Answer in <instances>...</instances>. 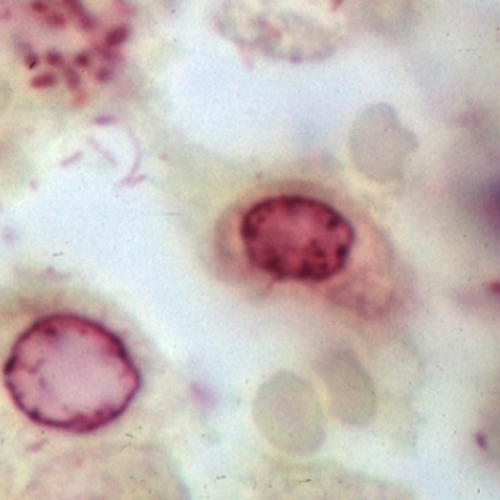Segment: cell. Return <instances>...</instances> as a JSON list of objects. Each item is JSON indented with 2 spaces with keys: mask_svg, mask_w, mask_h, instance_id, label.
Instances as JSON below:
<instances>
[{
  "mask_svg": "<svg viewBox=\"0 0 500 500\" xmlns=\"http://www.w3.org/2000/svg\"><path fill=\"white\" fill-rule=\"evenodd\" d=\"M15 405L34 423L91 433L128 409L141 374L123 342L100 323L46 315L15 342L3 370Z\"/></svg>",
  "mask_w": 500,
  "mask_h": 500,
  "instance_id": "obj_1",
  "label": "cell"
},
{
  "mask_svg": "<svg viewBox=\"0 0 500 500\" xmlns=\"http://www.w3.org/2000/svg\"><path fill=\"white\" fill-rule=\"evenodd\" d=\"M241 241L246 260L283 282L321 283L339 275L355 245L352 223L333 206L304 195H275L245 213Z\"/></svg>",
  "mask_w": 500,
  "mask_h": 500,
  "instance_id": "obj_2",
  "label": "cell"
},
{
  "mask_svg": "<svg viewBox=\"0 0 500 500\" xmlns=\"http://www.w3.org/2000/svg\"><path fill=\"white\" fill-rule=\"evenodd\" d=\"M56 82H57V76L54 73H41L33 79L31 84L35 88H46V87H53Z\"/></svg>",
  "mask_w": 500,
  "mask_h": 500,
  "instance_id": "obj_3",
  "label": "cell"
},
{
  "mask_svg": "<svg viewBox=\"0 0 500 500\" xmlns=\"http://www.w3.org/2000/svg\"><path fill=\"white\" fill-rule=\"evenodd\" d=\"M128 37V30L125 28H118L115 31H112L109 35H107V43L110 46H118V44H122Z\"/></svg>",
  "mask_w": 500,
  "mask_h": 500,
  "instance_id": "obj_4",
  "label": "cell"
},
{
  "mask_svg": "<svg viewBox=\"0 0 500 500\" xmlns=\"http://www.w3.org/2000/svg\"><path fill=\"white\" fill-rule=\"evenodd\" d=\"M66 82H68V86H69V88H72V90H76V88H79V86H81V79H79V76H78V73L73 70V69H66Z\"/></svg>",
  "mask_w": 500,
  "mask_h": 500,
  "instance_id": "obj_5",
  "label": "cell"
},
{
  "mask_svg": "<svg viewBox=\"0 0 500 500\" xmlns=\"http://www.w3.org/2000/svg\"><path fill=\"white\" fill-rule=\"evenodd\" d=\"M96 78H97V81H100V82H107V81L112 79V70L107 69V68H103V69H100V70L96 73Z\"/></svg>",
  "mask_w": 500,
  "mask_h": 500,
  "instance_id": "obj_6",
  "label": "cell"
},
{
  "mask_svg": "<svg viewBox=\"0 0 500 500\" xmlns=\"http://www.w3.org/2000/svg\"><path fill=\"white\" fill-rule=\"evenodd\" d=\"M47 60L50 62V65H60L62 63V56L59 54V53H50L49 56H47Z\"/></svg>",
  "mask_w": 500,
  "mask_h": 500,
  "instance_id": "obj_7",
  "label": "cell"
},
{
  "mask_svg": "<svg viewBox=\"0 0 500 500\" xmlns=\"http://www.w3.org/2000/svg\"><path fill=\"white\" fill-rule=\"evenodd\" d=\"M76 63H78V65H81V66H87V65H88V59H87V56L81 54V56L76 59Z\"/></svg>",
  "mask_w": 500,
  "mask_h": 500,
  "instance_id": "obj_8",
  "label": "cell"
},
{
  "mask_svg": "<svg viewBox=\"0 0 500 500\" xmlns=\"http://www.w3.org/2000/svg\"><path fill=\"white\" fill-rule=\"evenodd\" d=\"M27 62H28V66H30V68H34L35 65H38V57L30 56V57H27Z\"/></svg>",
  "mask_w": 500,
  "mask_h": 500,
  "instance_id": "obj_9",
  "label": "cell"
}]
</instances>
